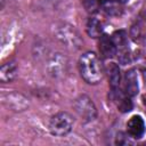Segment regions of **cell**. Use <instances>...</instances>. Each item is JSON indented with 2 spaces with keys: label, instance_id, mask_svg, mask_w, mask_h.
I'll return each instance as SVG.
<instances>
[{
  "label": "cell",
  "instance_id": "4",
  "mask_svg": "<svg viewBox=\"0 0 146 146\" xmlns=\"http://www.w3.org/2000/svg\"><path fill=\"white\" fill-rule=\"evenodd\" d=\"M74 111L86 122H91L97 117V107L92 99L87 95H80L73 103Z\"/></svg>",
  "mask_w": 146,
  "mask_h": 146
},
{
  "label": "cell",
  "instance_id": "7",
  "mask_svg": "<svg viewBox=\"0 0 146 146\" xmlns=\"http://www.w3.org/2000/svg\"><path fill=\"white\" fill-rule=\"evenodd\" d=\"M145 122L140 115H132L127 122V132L131 138H141L145 133Z\"/></svg>",
  "mask_w": 146,
  "mask_h": 146
},
{
  "label": "cell",
  "instance_id": "13",
  "mask_svg": "<svg viewBox=\"0 0 146 146\" xmlns=\"http://www.w3.org/2000/svg\"><path fill=\"white\" fill-rule=\"evenodd\" d=\"M113 94H114L115 97H116L115 99L117 100V108H119L121 112L125 113V112L131 111V108H132V103H131V100H130V96H128L125 92H124V94H120L119 90L115 91V92H113Z\"/></svg>",
  "mask_w": 146,
  "mask_h": 146
},
{
  "label": "cell",
  "instance_id": "5",
  "mask_svg": "<svg viewBox=\"0 0 146 146\" xmlns=\"http://www.w3.org/2000/svg\"><path fill=\"white\" fill-rule=\"evenodd\" d=\"M47 70L50 76L62 79L67 72V59L60 52H54L48 57Z\"/></svg>",
  "mask_w": 146,
  "mask_h": 146
},
{
  "label": "cell",
  "instance_id": "11",
  "mask_svg": "<svg viewBox=\"0 0 146 146\" xmlns=\"http://www.w3.org/2000/svg\"><path fill=\"white\" fill-rule=\"evenodd\" d=\"M17 66L15 62H7L1 65L0 68V81L2 83H10L17 76Z\"/></svg>",
  "mask_w": 146,
  "mask_h": 146
},
{
  "label": "cell",
  "instance_id": "15",
  "mask_svg": "<svg viewBox=\"0 0 146 146\" xmlns=\"http://www.w3.org/2000/svg\"><path fill=\"white\" fill-rule=\"evenodd\" d=\"M129 135H125L124 132H119L115 137V144L117 145H128V144H132V141L129 139L128 137Z\"/></svg>",
  "mask_w": 146,
  "mask_h": 146
},
{
  "label": "cell",
  "instance_id": "14",
  "mask_svg": "<svg viewBox=\"0 0 146 146\" xmlns=\"http://www.w3.org/2000/svg\"><path fill=\"white\" fill-rule=\"evenodd\" d=\"M82 5L88 13H96L102 6V0H82Z\"/></svg>",
  "mask_w": 146,
  "mask_h": 146
},
{
  "label": "cell",
  "instance_id": "2",
  "mask_svg": "<svg viewBox=\"0 0 146 146\" xmlns=\"http://www.w3.org/2000/svg\"><path fill=\"white\" fill-rule=\"evenodd\" d=\"M54 33L56 39L67 48L79 49L82 46V39L79 32L74 26L70 24H66V23L57 24L54 30Z\"/></svg>",
  "mask_w": 146,
  "mask_h": 146
},
{
  "label": "cell",
  "instance_id": "8",
  "mask_svg": "<svg viewBox=\"0 0 146 146\" xmlns=\"http://www.w3.org/2000/svg\"><path fill=\"white\" fill-rule=\"evenodd\" d=\"M124 92L130 96L133 97L138 94L139 91V84H138V76L137 73L133 68L125 72L124 74Z\"/></svg>",
  "mask_w": 146,
  "mask_h": 146
},
{
  "label": "cell",
  "instance_id": "1",
  "mask_svg": "<svg viewBox=\"0 0 146 146\" xmlns=\"http://www.w3.org/2000/svg\"><path fill=\"white\" fill-rule=\"evenodd\" d=\"M79 72L81 78L88 84H97L103 79V67L98 56L92 51L81 55L79 63Z\"/></svg>",
  "mask_w": 146,
  "mask_h": 146
},
{
  "label": "cell",
  "instance_id": "6",
  "mask_svg": "<svg viewBox=\"0 0 146 146\" xmlns=\"http://www.w3.org/2000/svg\"><path fill=\"white\" fill-rule=\"evenodd\" d=\"M2 103L8 108H10L15 112H23L30 105L29 99L24 95H22L19 92H16V91L2 95Z\"/></svg>",
  "mask_w": 146,
  "mask_h": 146
},
{
  "label": "cell",
  "instance_id": "12",
  "mask_svg": "<svg viewBox=\"0 0 146 146\" xmlns=\"http://www.w3.org/2000/svg\"><path fill=\"white\" fill-rule=\"evenodd\" d=\"M86 31L90 38H99L103 34V24L97 17H90L87 22Z\"/></svg>",
  "mask_w": 146,
  "mask_h": 146
},
{
  "label": "cell",
  "instance_id": "3",
  "mask_svg": "<svg viewBox=\"0 0 146 146\" xmlns=\"http://www.w3.org/2000/svg\"><path fill=\"white\" fill-rule=\"evenodd\" d=\"M73 124L74 121L71 114L67 112H58L50 117L48 129L52 136L64 137L71 132Z\"/></svg>",
  "mask_w": 146,
  "mask_h": 146
},
{
  "label": "cell",
  "instance_id": "10",
  "mask_svg": "<svg viewBox=\"0 0 146 146\" xmlns=\"http://www.w3.org/2000/svg\"><path fill=\"white\" fill-rule=\"evenodd\" d=\"M107 70V75H108V81H110V87L112 89V92H115L120 88L121 83V72L120 67L116 63H110L106 67Z\"/></svg>",
  "mask_w": 146,
  "mask_h": 146
},
{
  "label": "cell",
  "instance_id": "9",
  "mask_svg": "<svg viewBox=\"0 0 146 146\" xmlns=\"http://www.w3.org/2000/svg\"><path fill=\"white\" fill-rule=\"evenodd\" d=\"M98 44L99 52L104 58H112L116 54V47L112 40V36H108L107 34H102L99 36Z\"/></svg>",
  "mask_w": 146,
  "mask_h": 146
}]
</instances>
